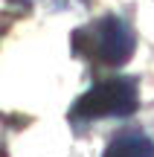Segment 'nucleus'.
<instances>
[{
	"label": "nucleus",
	"mask_w": 154,
	"mask_h": 157,
	"mask_svg": "<svg viewBox=\"0 0 154 157\" xmlns=\"http://www.w3.org/2000/svg\"><path fill=\"white\" fill-rule=\"evenodd\" d=\"M73 44V52L81 58H90L96 64H108V67H119L131 58L134 47V32L122 17L116 15H105L99 21L87 23V26H79L70 38Z\"/></svg>",
	"instance_id": "1"
},
{
	"label": "nucleus",
	"mask_w": 154,
	"mask_h": 157,
	"mask_svg": "<svg viewBox=\"0 0 154 157\" xmlns=\"http://www.w3.org/2000/svg\"><path fill=\"white\" fill-rule=\"evenodd\" d=\"M140 105V90L137 82L128 76L119 78H102L96 82L87 93L76 99L70 108L73 122H90V119H108V117H131Z\"/></svg>",
	"instance_id": "2"
},
{
	"label": "nucleus",
	"mask_w": 154,
	"mask_h": 157,
	"mask_svg": "<svg viewBox=\"0 0 154 157\" xmlns=\"http://www.w3.org/2000/svg\"><path fill=\"white\" fill-rule=\"evenodd\" d=\"M102 157H154V143L145 134L137 131H125V134L114 137L108 143Z\"/></svg>",
	"instance_id": "3"
},
{
	"label": "nucleus",
	"mask_w": 154,
	"mask_h": 157,
	"mask_svg": "<svg viewBox=\"0 0 154 157\" xmlns=\"http://www.w3.org/2000/svg\"><path fill=\"white\" fill-rule=\"evenodd\" d=\"M0 157H3V151H0Z\"/></svg>",
	"instance_id": "4"
}]
</instances>
